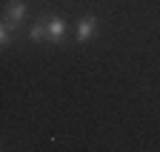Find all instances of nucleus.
I'll list each match as a JSON object with an SVG mask.
<instances>
[{"mask_svg":"<svg viewBox=\"0 0 160 152\" xmlns=\"http://www.w3.org/2000/svg\"><path fill=\"white\" fill-rule=\"evenodd\" d=\"M94 34H97V17L94 14H83L77 20V40L86 43V40H92Z\"/></svg>","mask_w":160,"mask_h":152,"instance_id":"obj_2","label":"nucleus"},{"mask_svg":"<svg viewBox=\"0 0 160 152\" xmlns=\"http://www.w3.org/2000/svg\"><path fill=\"white\" fill-rule=\"evenodd\" d=\"M12 29L14 26H9V23L0 26V43H3V46H12Z\"/></svg>","mask_w":160,"mask_h":152,"instance_id":"obj_5","label":"nucleus"},{"mask_svg":"<svg viewBox=\"0 0 160 152\" xmlns=\"http://www.w3.org/2000/svg\"><path fill=\"white\" fill-rule=\"evenodd\" d=\"M23 17H26V3H23V0H9V6H6V12H3V23L17 26Z\"/></svg>","mask_w":160,"mask_h":152,"instance_id":"obj_3","label":"nucleus"},{"mask_svg":"<svg viewBox=\"0 0 160 152\" xmlns=\"http://www.w3.org/2000/svg\"><path fill=\"white\" fill-rule=\"evenodd\" d=\"M32 40H46V23L43 20L32 26Z\"/></svg>","mask_w":160,"mask_h":152,"instance_id":"obj_4","label":"nucleus"},{"mask_svg":"<svg viewBox=\"0 0 160 152\" xmlns=\"http://www.w3.org/2000/svg\"><path fill=\"white\" fill-rule=\"evenodd\" d=\"M43 23H46V40L52 43H60L66 37V20L60 14H52V17H43Z\"/></svg>","mask_w":160,"mask_h":152,"instance_id":"obj_1","label":"nucleus"}]
</instances>
